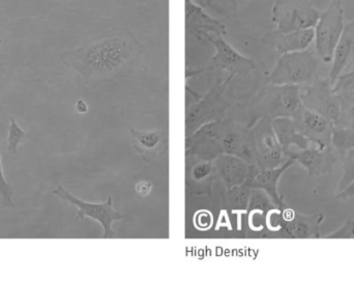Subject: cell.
<instances>
[{"label": "cell", "mask_w": 354, "mask_h": 281, "mask_svg": "<svg viewBox=\"0 0 354 281\" xmlns=\"http://www.w3.org/2000/svg\"><path fill=\"white\" fill-rule=\"evenodd\" d=\"M272 127L285 154L290 151V147L292 145H295L299 149H306L309 147L310 141L297 132L292 118H274L272 120Z\"/></svg>", "instance_id": "21"}, {"label": "cell", "mask_w": 354, "mask_h": 281, "mask_svg": "<svg viewBox=\"0 0 354 281\" xmlns=\"http://www.w3.org/2000/svg\"><path fill=\"white\" fill-rule=\"evenodd\" d=\"M354 57V20L353 22L345 24L340 39L335 48L334 55H333L332 68H330V82L334 85L339 76L342 75L343 71L351 64Z\"/></svg>", "instance_id": "19"}, {"label": "cell", "mask_w": 354, "mask_h": 281, "mask_svg": "<svg viewBox=\"0 0 354 281\" xmlns=\"http://www.w3.org/2000/svg\"><path fill=\"white\" fill-rule=\"evenodd\" d=\"M353 64H354V57H353V60H351V64H349V68H351V66H353Z\"/></svg>", "instance_id": "35"}, {"label": "cell", "mask_w": 354, "mask_h": 281, "mask_svg": "<svg viewBox=\"0 0 354 281\" xmlns=\"http://www.w3.org/2000/svg\"><path fill=\"white\" fill-rule=\"evenodd\" d=\"M324 214L303 215L291 208L274 207L268 212L263 238L322 239Z\"/></svg>", "instance_id": "3"}, {"label": "cell", "mask_w": 354, "mask_h": 281, "mask_svg": "<svg viewBox=\"0 0 354 281\" xmlns=\"http://www.w3.org/2000/svg\"><path fill=\"white\" fill-rule=\"evenodd\" d=\"M253 188L245 183L227 190V205L233 212L247 211Z\"/></svg>", "instance_id": "24"}, {"label": "cell", "mask_w": 354, "mask_h": 281, "mask_svg": "<svg viewBox=\"0 0 354 281\" xmlns=\"http://www.w3.org/2000/svg\"><path fill=\"white\" fill-rule=\"evenodd\" d=\"M15 189L12 185L6 182L2 168L1 156H0V201L6 208L15 210L14 203Z\"/></svg>", "instance_id": "27"}, {"label": "cell", "mask_w": 354, "mask_h": 281, "mask_svg": "<svg viewBox=\"0 0 354 281\" xmlns=\"http://www.w3.org/2000/svg\"><path fill=\"white\" fill-rule=\"evenodd\" d=\"M322 12L311 0H276L272 20L281 33L314 28Z\"/></svg>", "instance_id": "9"}, {"label": "cell", "mask_w": 354, "mask_h": 281, "mask_svg": "<svg viewBox=\"0 0 354 281\" xmlns=\"http://www.w3.org/2000/svg\"><path fill=\"white\" fill-rule=\"evenodd\" d=\"M301 85L268 84L251 104L253 122L260 118L270 120L278 118H292L301 105Z\"/></svg>", "instance_id": "6"}, {"label": "cell", "mask_w": 354, "mask_h": 281, "mask_svg": "<svg viewBox=\"0 0 354 281\" xmlns=\"http://www.w3.org/2000/svg\"><path fill=\"white\" fill-rule=\"evenodd\" d=\"M262 42L268 47L274 48L279 55L290 52L303 51L308 49L314 42V28L290 33H281L274 29L266 33L262 37Z\"/></svg>", "instance_id": "18"}, {"label": "cell", "mask_w": 354, "mask_h": 281, "mask_svg": "<svg viewBox=\"0 0 354 281\" xmlns=\"http://www.w3.org/2000/svg\"><path fill=\"white\" fill-rule=\"evenodd\" d=\"M76 110L79 114H86L88 111V106H87L86 102L83 101V100H79L76 103Z\"/></svg>", "instance_id": "34"}, {"label": "cell", "mask_w": 354, "mask_h": 281, "mask_svg": "<svg viewBox=\"0 0 354 281\" xmlns=\"http://www.w3.org/2000/svg\"><path fill=\"white\" fill-rule=\"evenodd\" d=\"M185 30L198 41H206L210 35H226V27L218 19L207 14L191 0H185Z\"/></svg>", "instance_id": "15"}, {"label": "cell", "mask_w": 354, "mask_h": 281, "mask_svg": "<svg viewBox=\"0 0 354 281\" xmlns=\"http://www.w3.org/2000/svg\"><path fill=\"white\" fill-rule=\"evenodd\" d=\"M344 8L341 0H332L314 27L315 52L320 60L330 62L344 29Z\"/></svg>", "instance_id": "8"}, {"label": "cell", "mask_w": 354, "mask_h": 281, "mask_svg": "<svg viewBox=\"0 0 354 281\" xmlns=\"http://www.w3.org/2000/svg\"><path fill=\"white\" fill-rule=\"evenodd\" d=\"M354 237V220H348L345 222L339 230L326 236H322V239H351Z\"/></svg>", "instance_id": "30"}, {"label": "cell", "mask_w": 354, "mask_h": 281, "mask_svg": "<svg viewBox=\"0 0 354 281\" xmlns=\"http://www.w3.org/2000/svg\"><path fill=\"white\" fill-rule=\"evenodd\" d=\"M206 42L212 44L214 48V56L207 66L208 71L220 69L235 76L247 75L255 70L256 64L254 60L237 52L232 46L227 43L223 35H208Z\"/></svg>", "instance_id": "13"}, {"label": "cell", "mask_w": 354, "mask_h": 281, "mask_svg": "<svg viewBox=\"0 0 354 281\" xmlns=\"http://www.w3.org/2000/svg\"><path fill=\"white\" fill-rule=\"evenodd\" d=\"M248 131L249 127L241 126L233 118H223L204 125L187 137L185 155L212 162L226 154L248 162Z\"/></svg>", "instance_id": "2"}, {"label": "cell", "mask_w": 354, "mask_h": 281, "mask_svg": "<svg viewBox=\"0 0 354 281\" xmlns=\"http://www.w3.org/2000/svg\"><path fill=\"white\" fill-rule=\"evenodd\" d=\"M334 91L338 95H354V70L339 76L335 82Z\"/></svg>", "instance_id": "29"}, {"label": "cell", "mask_w": 354, "mask_h": 281, "mask_svg": "<svg viewBox=\"0 0 354 281\" xmlns=\"http://www.w3.org/2000/svg\"><path fill=\"white\" fill-rule=\"evenodd\" d=\"M320 62L316 52L309 49L282 54L268 74V84L301 85L310 82L316 76Z\"/></svg>", "instance_id": "7"}, {"label": "cell", "mask_w": 354, "mask_h": 281, "mask_svg": "<svg viewBox=\"0 0 354 281\" xmlns=\"http://www.w3.org/2000/svg\"><path fill=\"white\" fill-rule=\"evenodd\" d=\"M28 136L23 129L20 128L18 123L15 120L14 116L10 118V127L8 132V152L15 155L18 151L19 145L22 143L23 139Z\"/></svg>", "instance_id": "25"}, {"label": "cell", "mask_w": 354, "mask_h": 281, "mask_svg": "<svg viewBox=\"0 0 354 281\" xmlns=\"http://www.w3.org/2000/svg\"><path fill=\"white\" fill-rule=\"evenodd\" d=\"M248 127V162L250 164L268 170L278 167L288 159L272 130L270 118H258Z\"/></svg>", "instance_id": "4"}, {"label": "cell", "mask_w": 354, "mask_h": 281, "mask_svg": "<svg viewBox=\"0 0 354 281\" xmlns=\"http://www.w3.org/2000/svg\"><path fill=\"white\" fill-rule=\"evenodd\" d=\"M216 174L227 190L247 183L251 174L252 164L232 155H220L212 161Z\"/></svg>", "instance_id": "17"}, {"label": "cell", "mask_w": 354, "mask_h": 281, "mask_svg": "<svg viewBox=\"0 0 354 281\" xmlns=\"http://www.w3.org/2000/svg\"><path fill=\"white\" fill-rule=\"evenodd\" d=\"M311 82L305 89H301V103L309 109L326 116L335 126L340 120L342 112L340 96L334 91V85L328 77L322 79L316 75Z\"/></svg>", "instance_id": "10"}, {"label": "cell", "mask_w": 354, "mask_h": 281, "mask_svg": "<svg viewBox=\"0 0 354 281\" xmlns=\"http://www.w3.org/2000/svg\"><path fill=\"white\" fill-rule=\"evenodd\" d=\"M330 145L340 156L354 149V124L338 125L332 131Z\"/></svg>", "instance_id": "23"}, {"label": "cell", "mask_w": 354, "mask_h": 281, "mask_svg": "<svg viewBox=\"0 0 354 281\" xmlns=\"http://www.w3.org/2000/svg\"><path fill=\"white\" fill-rule=\"evenodd\" d=\"M53 194L62 201L75 206L78 209L77 219L89 217L91 219L97 220L103 228L104 239L113 238L115 235H114L112 224L114 221H118L124 218V215L114 210L113 199L111 197H109L108 201L104 203H87V201H82L73 195L62 185H59L57 188L54 189Z\"/></svg>", "instance_id": "11"}, {"label": "cell", "mask_w": 354, "mask_h": 281, "mask_svg": "<svg viewBox=\"0 0 354 281\" xmlns=\"http://www.w3.org/2000/svg\"><path fill=\"white\" fill-rule=\"evenodd\" d=\"M343 174L338 185V192L344 190L354 181V149L342 156Z\"/></svg>", "instance_id": "26"}, {"label": "cell", "mask_w": 354, "mask_h": 281, "mask_svg": "<svg viewBox=\"0 0 354 281\" xmlns=\"http://www.w3.org/2000/svg\"><path fill=\"white\" fill-rule=\"evenodd\" d=\"M295 163V162L292 159L288 158L282 165L274 168H268V170H261L252 164L251 174L248 179L247 184L251 188L264 191L270 197L276 207H285L286 205L283 201V197L278 191L279 181L282 174Z\"/></svg>", "instance_id": "16"}, {"label": "cell", "mask_w": 354, "mask_h": 281, "mask_svg": "<svg viewBox=\"0 0 354 281\" xmlns=\"http://www.w3.org/2000/svg\"><path fill=\"white\" fill-rule=\"evenodd\" d=\"M145 47L128 29H111L62 54V62L81 75L85 84H97L128 74Z\"/></svg>", "instance_id": "1"}, {"label": "cell", "mask_w": 354, "mask_h": 281, "mask_svg": "<svg viewBox=\"0 0 354 281\" xmlns=\"http://www.w3.org/2000/svg\"><path fill=\"white\" fill-rule=\"evenodd\" d=\"M353 197H354V181L344 190L340 191L336 195V199H341V201H346V199H351Z\"/></svg>", "instance_id": "32"}, {"label": "cell", "mask_w": 354, "mask_h": 281, "mask_svg": "<svg viewBox=\"0 0 354 281\" xmlns=\"http://www.w3.org/2000/svg\"><path fill=\"white\" fill-rule=\"evenodd\" d=\"M233 77L229 74L225 80L218 79L207 93L199 96L197 101L187 108L185 111V136H191L204 125L225 118L229 106L225 93Z\"/></svg>", "instance_id": "5"}, {"label": "cell", "mask_w": 354, "mask_h": 281, "mask_svg": "<svg viewBox=\"0 0 354 281\" xmlns=\"http://www.w3.org/2000/svg\"><path fill=\"white\" fill-rule=\"evenodd\" d=\"M130 133L135 151L145 161H153L165 149L166 137L163 131H138L130 127Z\"/></svg>", "instance_id": "20"}, {"label": "cell", "mask_w": 354, "mask_h": 281, "mask_svg": "<svg viewBox=\"0 0 354 281\" xmlns=\"http://www.w3.org/2000/svg\"><path fill=\"white\" fill-rule=\"evenodd\" d=\"M342 104L340 120L338 125L354 124V95H339Z\"/></svg>", "instance_id": "28"}, {"label": "cell", "mask_w": 354, "mask_h": 281, "mask_svg": "<svg viewBox=\"0 0 354 281\" xmlns=\"http://www.w3.org/2000/svg\"><path fill=\"white\" fill-rule=\"evenodd\" d=\"M291 118L297 132L314 143V147L324 149L330 145L334 124L326 116L309 109L301 103Z\"/></svg>", "instance_id": "12"}, {"label": "cell", "mask_w": 354, "mask_h": 281, "mask_svg": "<svg viewBox=\"0 0 354 281\" xmlns=\"http://www.w3.org/2000/svg\"><path fill=\"white\" fill-rule=\"evenodd\" d=\"M214 166L212 161H202L201 163L197 164L193 170V179L196 182L204 180L212 174Z\"/></svg>", "instance_id": "31"}, {"label": "cell", "mask_w": 354, "mask_h": 281, "mask_svg": "<svg viewBox=\"0 0 354 281\" xmlns=\"http://www.w3.org/2000/svg\"><path fill=\"white\" fill-rule=\"evenodd\" d=\"M285 155L303 166L307 170L310 178H318L332 174L335 164L338 161V156H340L333 149L332 145L324 149L314 147L299 151L290 149Z\"/></svg>", "instance_id": "14"}, {"label": "cell", "mask_w": 354, "mask_h": 281, "mask_svg": "<svg viewBox=\"0 0 354 281\" xmlns=\"http://www.w3.org/2000/svg\"><path fill=\"white\" fill-rule=\"evenodd\" d=\"M196 6L216 18L234 19L239 14L236 0H191Z\"/></svg>", "instance_id": "22"}, {"label": "cell", "mask_w": 354, "mask_h": 281, "mask_svg": "<svg viewBox=\"0 0 354 281\" xmlns=\"http://www.w3.org/2000/svg\"><path fill=\"white\" fill-rule=\"evenodd\" d=\"M151 184H149V183L147 182H141L139 183L138 185H137L136 189L137 192L140 193V194L142 195H147V193L149 192V190H151Z\"/></svg>", "instance_id": "33"}]
</instances>
